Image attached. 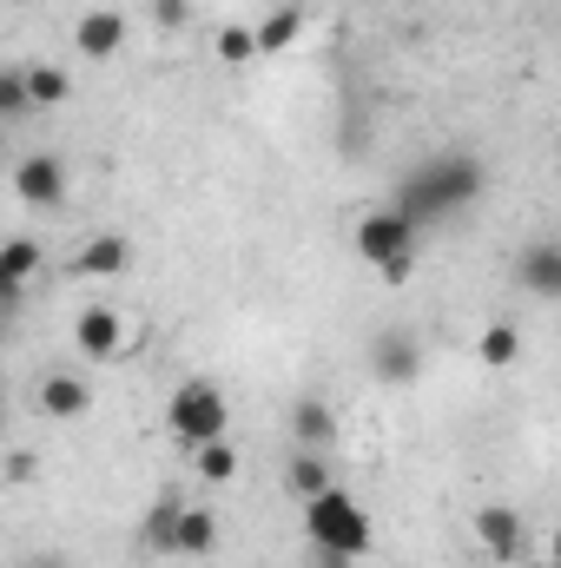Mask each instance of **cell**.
I'll list each match as a JSON object with an SVG mask.
<instances>
[{
	"label": "cell",
	"instance_id": "1",
	"mask_svg": "<svg viewBox=\"0 0 561 568\" xmlns=\"http://www.w3.org/2000/svg\"><path fill=\"white\" fill-rule=\"evenodd\" d=\"M482 192H489V165L476 152H436V159H422L417 172L390 192V212H404L422 232V225H436L449 212H469Z\"/></svg>",
	"mask_w": 561,
	"mask_h": 568
},
{
	"label": "cell",
	"instance_id": "2",
	"mask_svg": "<svg viewBox=\"0 0 561 568\" xmlns=\"http://www.w3.org/2000/svg\"><path fill=\"white\" fill-rule=\"evenodd\" d=\"M304 536H310V549H324V556H350V562H364L370 549H377V523H370V509L350 496V489H317V496H304Z\"/></svg>",
	"mask_w": 561,
	"mask_h": 568
},
{
	"label": "cell",
	"instance_id": "3",
	"mask_svg": "<svg viewBox=\"0 0 561 568\" xmlns=\"http://www.w3.org/2000/svg\"><path fill=\"white\" fill-rule=\"evenodd\" d=\"M165 424H172V436H178L185 449H198V443H218V436L232 429V404H225V390H218V384L192 377V384H178V390H172Z\"/></svg>",
	"mask_w": 561,
	"mask_h": 568
},
{
	"label": "cell",
	"instance_id": "4",
	"mask_svg": "<svg viewBox=\"0 0 561 568\" xmlns=\"http://www.w3.org/2000/svg\"><path fill=\"white\" fill-rule=\"evenodd\" d=\"M350 245H357L364 265H390V258H410V252H417V225H410L404 212L377 205V212H364V219L350 225Z\"/></svg>",
	"mask_w": 561,
	"mask_h": 568
},
{
	"label": "cell",
	"instance_id": "5",
	"mask_svg": "<svg viewBox=\"0 0 561 568\" xmlns=\"http://www.w3.org/2000/svg\"><path fill=\"white\" fill-rule=\"evenodd\" d=\"M476 542H482L489 562H522V556L536 549V529H529L522 509H509V503H482V509H476Z\"/></svg>",
	"mask_w": 561,
	"mask_h": 568
},
{
	"label": "cell",
	"instance_id": "6",
	"mask_svg": "<svg viewBox=\"0 0 561 568\" xmlns=\"http://www.w3.org/2000/svg\"><path fill=\"white\" fill-rule=\"evenodd\" d=\"M417 371H422L417 331L384 324V331L370 337V377H377V384H390V390H404V384H417Z\"/></svg>",
	"mask_w": 561,
	"mask_h": 568
},
{
	"label": "cell",
	"instance_id": "7",
	"mask_svg": "<svg viewBox=\"0 0 561 568\" xmlns=\"http://www.w3.org/2000/svg\"><path fill=\"white\" fill-rule=\"evenodd\" d=\"M13 199L33 205V212L67 205V159H60V152H27V159L13 165Z\"/></svg>",
	"mask_w": 561,
	"mask_h": 568
},
{
	"label": "cell",
	"instance_id": "8",
	"mask_svg": "<svg viewBox=\"0 0 561 568\" xmlns=\"http://www.w3.org/2000/svg\"><path fill=\"white\" fill-rule=\"evenodd\" d=\"M73 344H80L93 364H106V357L126 351V317H120L113 304H86V311L73 317Z\"/></svg>",
	"mask_w": 561,
	"mask_h": 568
},
{
	"label": "cell",
	"instance_id": "9",
	"mask_svg": "<svg viewBox=\"0 0 561 568\" xmlns=\"http://www.w3.org/2000/svg\"><path fill=\"white\" fill-rule=\"evenodd\" d=\"M516 284L536 297V304H555L561 297V245L555 239H536L516 252Z\"/></svg>",
	"mask_w": 561,
	"mask_h": 568
},
{
	"label": "cell",
	"instance_id": "10",
	"mask_svg": "<svg viewBox=\"0 0 561 568\" xmlns=\"http://www.w3.org/2000/svg\"><path fill=\"white\" fill-rule=\"evenodd\" d=\"M120 272H133V239L126 232H93L73 252V278H120Z\"/></svg>",
	"mask_w": 561,
	"mask_h": 568
},
{
	"label": "cell",
	"instance_id": "11",
	"mask_svg": "<svg viewBox=\"0 0 561 568\" xmlns=\"http://www.w3.org/2000/svg\"><path fill=\"white\" fill-rule=\"evenodd\" d=\"M126 13L120 7H93V13H80V27H73V47L86 53V60H113L120 47H126Z\"/></svg>",
	"mask_w": 561,
	"mask_h": 568
},
{
	"label": "cell",
	"instance_id": "12",
	"mask_svg": "<svg viewBox=\"0 0 561 568\" xmlns=\"http://www.w3.org/2000/svg\"><path fill=\"white\" fill-rule=\"evenodd\" d=\"M33 404H40L53 424H73V417H86V410H93V390H86V377H73V371H53V377H40Z\"/></svg>",
	"mask_w": 561,
	"mask_h": 568
},
{
	"label": "cell",
	"instance_id": "13",
	"mask_svg": "<svg viewBox=\"0 0 561 568\" xmlns=\"http://www.w3.org/2000/svg\"><path fill=\"white\" fill-rule=\"evenodd\" d=\"M212 549H218V516H212V509H192V503H178L165 556H212Z\"/></svg>",
	"mask_w": 561,
	"mask_h": 568
},
{
	"label": "cell",
	"instance_id": "14",
	"mask_svg": "<svg viewBox=\"0 0 561 568\" xmlns=\"http://www.w3.org/2000/svg\"><path fill=\"white\" fill-rule=\"evenodd\" d=\"M290 443L297 449H330L337 443V410L324 397H297L290 404Z\"/></svg>",
	"mask_w": 561,
	"mask_h": 568
},
{
	"label": "cell",
	"instance_id": "15",
	"mask_svg": "<svg viewBox=\"0 0 561 568\" xmlns=\"http://www.w3.org/2000/svg\"><path fill=\"white\" fill-rule=\"evenodd\" d=\"M20 80H27V106H67L73 100V73L60 60H33V67H20Z\"/></svg>",
	"mask_w": 561,
	"mask_h": 568
},
{
	"label": "cell",
	"instance_id": "16",
	"mask_svg": "<svg viewBox=\"0 0 561 568\" xmlns=\"http://www.w3.org/2000/svg\"><path fill=\"white\" fill-rule=\"evenodd\" d=\"M252 33H258V53H284V47L304 33V7H297V0H278V7H272Z\"/></svg>",
	"mask_w": 561,
	"mask_h": 568
},
{
	"label": "cell",
	"instance_id": "17",
	"mask_svg": "<svg viewBox=\"0 0 561 568\" xmlns=\"http://www.w3.org/2000/svg\"><path fill=\"white\" fill-rule=\"evenodd\" d=\"M284 489L304 503V496H317V489H330V469H324V449H297L290 463H284Z\"/></svg>",
	"mask_w": 561,
	"mask_h": 568
},
{
	"label": "cell",
	"instance_id": "18",
	"mask_svg": "<svg viewBox=\"0 0 561 568\" xmlns=\"http://www.w3.org/2000/svg\"><path fill=\"white\" fill-rule=\"evenodd\" d=\"M212 47H218L225 67H252V60H258V33H252V20H225Z\"/></svg>",
	"mask_w": 561,
	"mask_h": 568
},
{
	"label": "cell",
	"instance_id": "19",
	"mask_svg": "<svg viewBox=\"0 0 561 568\" xmlns=\"http://www.w3.org/2000/svg\"><path fill=\"white\" fill-rule=\"evenodd\" d=\"M192 469H198V483H232L238 476V449L218 436V443H198L192 449Z\"/></svg>",
	"mask_w": 561,
	"mask_h": 568
},
{
	"label": "cell",
	"instance_id": "20",
	"mask_svg": "<svg viewBox=\"0 0 561 568\" xmlns=\"http://www.w3.org/2000/svg\"><path fill=\"white\" fill-rule=\"evenodd\" d=\"M476 351H482V364H496V371H502V364H516V357H522V331L496 317V324L476 337Z\"/></svg>",
	"mask_w": 561,
	"mask_h": 568
},
{
	"label": "cell",
	"instance_id": "21",
	"mask_svg": "<svg viewBox=\"0 0 561 568\" xmlns=\"http://www.w3.org/2000/svg\"><path fill=\"white\" fill-rule=\"evenodd\" d=\"M172 516H178V496L165 489V496L152 503V516H145V523H140V542H145V549H152V556H165V542H172Z\"/></svg>",
	"mask_w": 561,
	"mask_h": 568
},
{
	"label": "cell",
	"instance_id": "22",
	"mask_svg": "<svg viewBox=\"0 0 561 568\" xmlns=\"http://www.w3.org/2000/svg\"><path fill=\"white\" fill-rule=\"evenodd\" d=\"M0 272H7L13 284H33V272H40V245H33V239H7V245H0Z\"/></svg>",
	"mask_w": 561,
	"mask_h": 568
},
{
	"label": "cell",
	"instance_id": "23",
	"mask_svg": "<svg viewBox=\"0 0 561 568\" xmlns=\"http://www.w3.org/2000/svg\"><path fill=\"white\" fill-rule=\"evenodd\" d=\"M33 106H27V80H20V67H0V126H13V120H27Z\"/></svg>",
	"mask_w": 561,
	"mask_h": 568
},
{
	"label": "cell",
	"instance_id": "24",
	"mask_svg": "<svg viewBox=\"0 0 561 568\" xmlns=\"http://www.w3.org/2000/svg\"><path fill=\"white\" fill-rule=\"evenodd\" d=\"M152 20L165 33H178V27H192V0H152Z\"/></svg>",
	"mask_w": 561,
	"mask_h": 568
},
{
	"label": "cell",
	"instance_id": "25",
	"mask_svg": "<svg viewBox=\"0 0 561 568\" xmlns=\"http://www.w3.org/2000/svg\"><path fill=\"white\" fill-rule=\"evenodd\" d=\"M410 272H417V252H410V258H390V265H377V278H384V284H404Z\"/></svg>",
	"mask_w": 561,
	"mask_h": 568
},
{
	"label": "cell",
	"instance_id": "26",
	"mask_svg": "<svg viewBox=\"0 0 561 568\" xmlns=\"http://www.w3.org/2000/svg\"><path fill=\"white\" fill-rule=\"evenodd\" d=\"M33 469H40V463H33V456H27V449H13V456H7V483H27V476H33Z\"/></svg>",
	"mask_w": 561,
	"mask_h": 568
},
{
	"label": "cell",
	"instance_id": "27",
	"mask_svg": "<svg viewBox=\"0 0 561 568\" xmlns=\"http://www.w3.org/2000/svg\"><path fill=\"white\" fill-rule=\"evenodd\" d=\"M20 291H27V284H13V278H7V272H0V317H7L13 304H20Z\"/></svg>",
	"mask_w": 561,
	"mask_h": 568
},
{
	"label": "cell",
	"instance_id": "28",
	"mask_svg": "<svg viewBox=\"0 0 561 568\" xmlns=\"http://www.w3.org/2000/svg\"><path fill=\"white\" fill-rule=\"evenodd\" d=\"M310 556H317V568H357L350 556H324V549H310Z\"/></svg>",
	"mask_w": 561,
	"mask_h": 568
},
{
	"label": "cell",
	"instance_id": "29",
	"mask_svg": "<svg viewBox=\"0 0 561 568\" xmlns=\"http://www.w3.org/2000/svg\"><path fill=\"white\" fill-rule=\"evenodd\" d=\"M0 429H7V377H0Z\"/></svg>",
	"mask_w": 561,
	"mask_h": 568
},
{
	"label": "cell",
	"instance_id": "30",
	"mask_svg": "<svg viewBox=\"0 0 561 568\" xmlns=\"http://www.w3.org/2000/svg\"><path fill=\"white\" fill-rule=\"evenodd\" d=\"M0 159H7V126H0Z\"/></svg>",
	"mask_w": 561,
	"mask_h": 568
},
{
	"label": "cell",
	"instance_id": "31",
	"mask_svg": "<svg viewBox=\"0 0 561 568\" xmlns=\"http://www.w3.org/2000/svg\"><path fill=\"white\" fill-rule=\"evenodd\" d=\"M20 7H27V0H20Z\"/></svg>",
	"mask_w": 561,
	"mask_h": 568
}]
</instances>
